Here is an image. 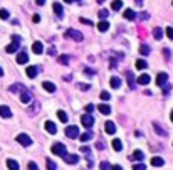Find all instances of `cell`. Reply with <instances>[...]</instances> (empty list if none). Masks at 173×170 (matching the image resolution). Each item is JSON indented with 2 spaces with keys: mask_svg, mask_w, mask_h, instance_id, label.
Here are the masks:
<instances>
[{
  "mask_svg": "<svg viewBox=\"0 0 173 170\" xmlns=\"http://www.w3.org/2000/svg\"><path fill=\"white\" fill-rule=\"evenodd\" d=\"M52 153H54V155H57V157H66V155H67V148H66V145L64 143H54L52 145Z\"/></svg>",
  "mask_w": 173,
  "mask_h": 170,
  "instance_id": "1",
  "label": "cell"
},
{
  "mask_svg": "<svg viewBox=\"0 0 173 170\" xmlns=\"http://www.w3.org/2000/svg\"><path fill=\"white\" fill-rule=\"evenodd\" d=\"M19 46H20V37H19V35H13V37H12V44H9V46L5 47V51L9 52V54L17 52L19 51Z\"/></svg>",
  "mask_w": 173,
  "mask_h": 170,
  "instance_id": "2",
  "label": "cell"
},
{
  "mask_svg": "<svg viewBox=\"0 0 173 170\" xmlns=\"http://www.w3.org/2000/svg\"><path fill=\"white\" fill-rule=\"evenodd\" d=\"M66 37H69V39H72V41H76V42H82V34H81L79 30H76V29H67V32H66Z\"/></svg>",
  "mask_w": 173,
  "mask_h": 170,
  "instance_id": "3",
  "label": "cell"
},
{
  "mask_svg": "<svg viewBox=\"0 0 173 170\" xmlns=\"http://www.w3.org/2000/svg\"><path fill=\"white\" fill-rule=\"evenodd\" d=\"M64 133H66V136H67V138H77V136H79V128L76 126V125H72V126H67L66 128V130H64Z\"/></svg>",
  "mask_w": 173,
  "mask_h": 170,
  "instance_id": "4",
  "label": "cell"
},
{
  "mask_svg": "<svg viewBox=\"0 0 173 170\" xmlns=\"http://www.w3.org/2000/svg\"><path fill=\"white\" fill-rule=\"evenodd\" d=\"M17 141L22 145V147H30V145H32V138H30L27 133H20V135H17Z\"/></svg>",
  "mask_w": 173,
  "mask_h": 170,
  "instance_id": "5",
  "label": "cell"
},
{
  "mask_svg": "<svg viewBox=\"0 0 173 170\" xmlns=\"http://www.w3.org/2000/svg\"><path fill=\"white\" fill-rule=\"evenodd\" d=\"M64 160H66V163H69V165H76L77 162H79V157H77L76 153H67V155L64 157Z\"/></svg>",
  "mask_w": 173,
  "mask_h": 170,
  "instance_id": "6",
  "label": "cell"
},
{
  "mask_svg": "<svg viewBox=\"0 0 173 170\" xmlns=\"http://www.w3.org/2000/svg\"><path fill=\"white\" fill-rule=\"evenodd\" d=\"M81 123H82V125H84V126L89 130V128H91V126L94 125V118H93L91 115H84L82 118H81Z\"/></svg>",
  "mask_w": 173,
  "mask_h": 170,
  "instance_id": "7",
  "label": "cell"
},
{
  "mask_svg": "<svg viewBox=\"0 0 173 170\" xmlns=\"http://www.w3.org/2000/svg\"><path fill=\"white\" fill-rule=\"evenodd\" d=\"M166 81H168V74H166V72H160V74L156 76V84L158 86L166 84Z\"/></svg>",
  "mask_w": 173,
  "mask_h": 170,
  "instance_id": "8",
  "label": "cell"
},
{
  "mask_svg": "<svg viewBox=\"0 0 173 170\" xmlns=\"http://www.w3.org/2000/svg\"><path fill=\"white\" fill-rule=\"evenodd\" d=\"M104 130H106V133H108V135H114V133H116V125H114L113 121H106Z\"/></svg>",
  "mask_w": 173,
  "mask_h": 170,
  "instance_id": "9",
  "label": "cell"
},
{
  "mask_svg": "<svg viewBox=\"0 0 173 170\" xmlns=\"http://www.w3.org/2000/svg\"><path fill=\"white\" fill-rule=\"evenodd\" d=\"M0 116H2V118H10V116H12L10 108L5 106V105H2V106H0Z\"/></svg>",
  "mask_w": 173,
  "mask_h": 170,
  "instance_id": "10",
  "label": "cell"
},
{
  "mask_svg": "<svg viewBox=\"0 0 173 170\" xmlns=\"http://www.w3.org/2000/svg\"><path fill=\"white\" fill-rule=\"evenodd\" d=\"M153 128H155V132L158 133V135H160V136H166V135H168V132H166V130H165V128L161 126L160 123H156V121H155V123H153Z\"/></svg>",
  "mask_w": 173,
  "mask_h": 170,
  "instance_id": "11",
  "label": "cell"
},
{
  "mask_svg": "<svg viewBox=\"0 0 173 170\" xmlns=\"http://www.w3.org/2000/svg\"><path fill=\"white\" fill-rule=\"evenodd\" d=\"M150 81H151V77L148 76V74H141V76L136 79V83L141 84V86H146V84H150Z\"/></svg>",
  "mask_w": 173,
  "mask_h": 170,
  "instance_id": "12",
  "label": "cell"
},
{
  "mask_svg": "<svg viewBox=\"0 0 173 170\" xmlns=\"http://www.w3.org/2000/svg\"><path fill=\"white\" fill-rule=\"evenodd\" d=\"M20 99H22V103H29L30 99H32V94H30V91H27L25 88H22V94H20Z\"/></svg>",
  "mask_w": 173,
  "mask_h": 170,
  "instance_id": "13",
  "label": "cell"
},
{
  "mask_svg": "<svg viewBox=\"0 0 173 170\" xmlns=\"http://www.w3.org/2000/svg\"><path fill=\"white\" fill-rule=\"evenodd\" d=\"M123 17L128 19V20H135V19H136V12H135V10H131V9H126L124 12H123Z\"/></svg>",
  "mask_w": 173,
  "mask_h": 170,
  "instance_id": "14",
  "label": "cell"
},
{
  "mask_svg": "<svg viewBox=\"0 0 173 170\" xmlns=\"http://www.w3.org/2000/svg\"><path fill=\"white\" fill-rule=\"evenodd\" d=\"M44 128H46V132H49L51 135H55V132H57V128H55V125L52 123V121H46Z\"/></svg>",
  "mask_w": 173,
  "mask_h": 170,
  "instance_id": "15",
  "label": "cell"
},
{
  "mask_svg": "<svg viewBox=\"0 0 173 170\" xmlns=\"http://www.w3.org/2000/svg\"><path fill=\"white\" fill-rule=\"evenodd\" d=\"M27 61H29V56H27V52L20 51V52L17 54V62H19V64H25Z\"/></svg>",
  "mask_w": 173,
  "mask_h": 170,
  "instance_id": "16",
  "label": "cell"
},
{
  "mask_svg": "<svg viewBox=\"0 0 173 170\" xmlns=\"http://www.w3.org/2000/svg\"><path fill=\"white\" fill-rule=\"evenodd\" d=\"M52 9H54V12H55L57 17H62V15H64V9H62V5H61L59 2H55V4L52 5Z\"/></svg>",
  "mask_w": 173,
  "mask_h": 170,
  "instance_id": "17",
  "label": "cell"
},
{
  "mask_svg": "<svg viewBox=\"0 0 173 170\" xmlns=\"http://www.w3.org/2000/svg\"><path fill=\"white\" fill-rule=\"evenodd\" d=\"M32 51H34L35 54H42V51H44V46H42V42H39V41H35V42L32 44Z\"/></svg>",
  "mask_w": 173,
  "mask_h": 170,
  "instance_id": "18",
  "label": "cell"
},
{
  "mask_svg": "<svg viewBox=\"0 0 173 170\" xmlns=\"http://www.w3.org/2000/svg\"><path fill=\"white\" fill-rule=\"evenodd\" d=\"M145 158V153L141 152V150H135L133 152V155H131V160H139V162H143Z\"/></svg>",
  "mask_w": 173,
  "mask_h": 170,
  "instance_id": "19",
  "label": "cell"
},
{
  "mask_svg": "<svg viewBox=\"0 0 173 170\" xmlns=\"http://www.w3.org/2000/svg\"><path fill=\"white\" fill-rule=\"evenodd\" d=\"M42 86H44V90L49 91V93H54V91H55V84H54V83H51V81H44Z\"/></svg>",
  "mask_w": 173,
  "mask_h": 170,
  "instance_id": "20",
  "label": "cell"
},
{
  "mask_svg": "<svg viewBox=\"0 0 173 170\" xmlns=\"http://www.w3.org/2000/svg\"><path fill=\"white\" fill-rule=\"evenodd\" d=\"M7 167H9V170H19L20 168L17 160H13V158H9V160H7Z\"/></svg>",
  "mask_w": 173,
  "mask_h": 170,
  "instance_id": "21",
  "label": "cell"
},
{
  "mask_svg": "<svg viewBox=\"0 0 173 170\" xmlns=\"http://www.w3.org/2000/svg\"><path fill=\"white\" fill-rule=\"evenodd\" d=\"M97 108H99V111H101V115H109V113H111L109 105H106V103H101Z\"/></svg>",
  "mask_w": 173,
  "mask_h": 170,
  "instance_id": "22",
  "label": "cell"
},
{
  "mask_svg": "<svg viewBox=\"0 0 173 170\" xmlns=\"http://www.w3.org/2000/svg\"><path fill=\"white\" fill-rule=\"evenodd\" d=\"M151 165L153 167H163L165 165V160L161 157H153L151 158Z\"/></svg>",
  "mask_w": 173,
  "mask_h": 170,
  "instance_id": "23",
  "label": "cell"
},
{
  "mask_svg": "<svg viewBox=\"0 0 173 170\" xmlns=\"http://www.w3.org/2000/svg\"><path fill=\"white\" fill-rule=\"evenodd\" d=\"M91 138H93V132H91V130H88V132H86V133H82V135H79V140L82 141V143H84V141H89V140H91Z\"/></svg>",
  "mask_w": 173,
  "mask_h": 170,
  "instance_id": "24",
  "label": "cell"
},
{
  "mask_svg": "<svg viewBox=\"0 0 173 170\" xmlns=\"http://www.w3.org/2000/svg\"><path fill=\"white\" fill-rule=\"evenodd\" d=\"M25 72H27V76H29V77H35V76H37V72H39V69L35 68V66H29Z\"/></svg>",
  "mask_w": 173,
  "mask_h": 170,
  "instance_id": "25",
  "label": "cell"
},
{
  "mask_svg": "<svg viewBox=\"0 0 173 170\" xmlns=\"http://www.w3.org/2000/svg\"><path fill=\"white\" fill-rule=\"evenodd\" d=\"M109 84H111V88L118 90L119 86H121V79H119V77H116V76H113V77H111V81H109Z\"/></svg>",
  "mask_w": 173,
  "mask_h": 170,
  "instance_id": "26",
  "label": "cell"
},
{
  "mask_svg": "<svg viewBox=\"0 0 173 170\" xmlns=\"http://www.w3.org/2000/svg\"><path fill=\"white\" fill-rule=\"evenodd\" d=\"M108 29H109V24L106 20H101L97 24V30H99V32H108Z\"/></svg>",
  "mask_w": 173,
  "mask_h": 170,
  "instance_id": "27",
  "label": "cell"
},
{
  "mask_svg": "<svg viewBox=\"0 0 173 170\" xmlns=\"http://www.w3.org/2000/svg\"><path fill=\"white\" fill-rule=\"evenodd\" d=\"M111 145H113V148L116 150V152H121V150H123V143H121V140H119V138H114Z\"/></svg>",
  "mask_w": 173,
  "mask_h": 170,
  "instance_id": "28",
  "label": "cell"
},
{
  "mask_svg": "<svg viewBox=\"0 0 173 170\" xmlns=\"http://www.w3.org/2000/svg\"><path fill=\"white\" fill-rule=\"evenodd\" d=\"M153 35H155L156 41H160V39L163 37V30H161L160 27H155V29H153Z\"/></svg>",
  "mask_w": 173,
  "mask_h": 170,
  "instance_id": "29",
  "label": "cell"
},
{
  "mask_svg": "<svg viewBox=\"0 0 173 170\" xmlns=\"http://www.w3.org/2000/svg\"><path fill=\"white\" fill-rule=\"evenodd\" d=\"M148 68V62L145 59H138L136 61V69H146Z\"/></svg>",
  "mask_w": 173,
  "mask_h": 170,
  "instance_id": "30",
  "label": "cell"
},
{
  "mask_svg": "<svg viewBox=\"0 0 173 170\" xmlns=\"http://www.w3.org/2000/svg\"><path fill=\"white\" fill-rule=\"evenodd\" d=\"M57 116H59V120L61 121H62V123H66V121H67V113H66V111H62V110H59L57 111Z\"/></svg>",
  "mask_w": 173,
  "mask_h": 170,
  "instance_id": "31",
  "label": "cell"
},
{
  "mask_svg": "<svg viewBox=\"0 0 173 170\" xmlns=\"http://www.w3.org/2000/svg\"><path fill=\"white\" fill-rule=\"evenodd\" d=\"M121 7H123L121 0H113V4H111V9H113V10H119Z\"/></svg>",
  "mask_w": 173,
  "mask_h": 170,
  "instance_id": "32",
  "label": "cell"
},
{
  "mask_svg": "<svg viewBox=\"0 0 173 170\" xmlns=\"http://www.w3.org/2000/svg\"><path fill=\"white\" fill-rule=\"evenodd\" d=\"M128 84H130L131 90H135L136 83H135V77H133V74H131V72H128Z\"/></svg>",
  "mask_w": 173,
  "mask_h": 170,
  "instance_id": "33",
  "label": "cell"
},
{
  "mask_svg": "<svg viewBox=\"0 0 173 170\" xmlns=\"http://www.w3.org/2000/svg\"><path fill=\"white\" fill-rule=\"evenodd\" d=\"M139 52H141V54H143V56H148V54H150V46H146V44H143V46L139 47Z\"/></svg>",
  "mask_w": 173,
  "mask_h": 170,
  "instance_id": "34",
  "label": "cell"
},
{
  "mask_svg": "<svg viewBox=\"0 0 173 170\" xmlns=\"http://www.w3.org/2000/svg\"><path fill=\"white\" fill-rule=\"evenodd\" d=\"M97 15H99V19H101V20H104V19L109 15V12H108L106 9H103V10H99V12H97Z\"/></svg>",
  "mask_w": 173,
  "mask_h": 170,
  "instance_id": "35",
  "label": "cell"
},
{
  "mask_svg": "<svg viewBox=\"0 0 173 170\" xmlns=\"http://www.w3.org/2000/svg\"><path fill=\"white\" fill-rule=\"evenodd\" d=\"M0 19H2V20H7V19H9V10L7 9L0 10Z\"/></svg>",
  "mask_w": 173,
  "mask_h": 170,
  "instance_id": "36",
  "label": "cell"
},
{
  "mask_svg": "<svg viewBox=\"0 0 173 170\" xmlns=\"http://www.w3.org/2000/svg\"><path fill=\"white\" fill-rule=\"evenodd\" d=\"M9 91L10 93H15V91H22V84H12L9 88Z\"/></svg>",
  "mask_w": 173,
  "mask_h": 170,
  "instance_id": "37",
  "label": "cell"
},
{
  "mask_svg": "<svg viewBox=\"0 0 173 170\" xmlns=\"http://www.w3.org/2000/svg\"><path fill=\"white\" fill-rule=\"evenodd\" d=\"M101 99H103V101H109V99H111V94L108 93V91H103V93H101Z\"/></svg>",
  "mask_w": 173,
  "mask_h": 170,
  "instance_id": "38",
  "label": "cell"
},
{
  "mask_svg": "<svg viewBox=\"0 0 173 170\" xmlns=\"http://www.w3.org/2000/svg\"><path fill=\"white\" fill-rule=\"evenodd\" d=\"M133 170H146V165H145L143 162H141V163H136V165H133Z\"/></svg>",
  "mask_w": 173,
  "mask_h": 170,
  "instance_id": "39",
  "label": "cell"
},
{
  "mask_svg": "<svg viewBox=\"0 0 173 170\" xmlns=\"http://www.w3.org/2000/svg\"><path fill=\"white\" fill-rule=\"evenodd\" d=\"M99 168H101V170H111V165L108 163V162H101V165H99Z\"/></svg>",
  "mask_w": 173,
  "mask_h": 170,
  "instance_id": "40",
  "label": "cell"
},
{
  "mask_svg": "<svg viewBox=\"0 0 173 170\" xmlns=\"http://www.w3.org/2000/svg\"><path fill=\"white\" fill-rule=\"evenodd\" d=\"M47 170H57L55 168V163L52 160H47Z\"/></svg>",
  "mask_w": 173,
  "mask_h": 170,
  "instance_id": "41",
  "label": "cell"
},
{
  "mask_svg": "<svg viewBox=\"0 0 173 170\" xmlns=\"http://www.w3.org/2000/svg\"><path fill=\"white\" fill-rule=\"evenodd\" d=\"M59 62H61V64H64V66H66V64L69 62V57H67V56H61V57H59Z\"/></svg>",
  "mask_w": 173,
  "mask_h": 170,
  "instance_id": "42",
  "label": "cell"
},
{
  "mask_svg": "<svg viewBox=\"0 0 173 170\" xmlns=\"http://www.w3.org/2000/svg\"><path fill=\"white\" fill-rule=\"evenodd\" d=\"M170 52H172L170 49H163V56H165V59H166V61H170V57H172V54H170Z\"/></svg>",
  "mask_w": 173,
  "mask_h": 170,
  "instance_id": "43",
  "label": "cell"
},
{
  "mask_svg": "<svg viewBox=\"0 0 173 170\" xmlns=\"http://www.w3.org/2000/svg\"><path fill=\"white\" fill-rule=\"evenodd\" d=\"M27 168H29V170H39V167H37V163H34V162H29Z\"/></svg>",
  "mask_w": 173,
  "mask_h": 170,
  "instance_id": "44",
  "label": "cell"
},
{
  "mask_svg": "<svg viewBox=\"0 0 173 170\" xmlns=\"http://www.w3.org/2000/svg\"><path fill=\"white\" fill-rule=\"evenodd\" d=\"M81 152L86 153V155H91V148H89V147H86V145H84V147H81Z\"/></svg>",
  "mask_w": 173,
  "mask_h": 170,
  "instance_id": "45",
  "label": "cell"
},
{
  "mask_svg": "<svg viewBox=\"0 0 173 170\" xmlns=\"http://www.w3.org/2000/svg\"><path fill=\"white\" fill-rule=\"evenodd\" d=\"M170 91H172V84H163V93L168 94Z\"/></svg>",
  "mask_w": 173,
  "mask_h": 170,
  "instance_id": "46",
  "label": "cell"
},
{
  "mask_svg": "<svg viewBox=\"0 0 173 170\" xmlns=\"http://www.w3.org/2000/svg\"><path fill=\"white\" fill-rule=\"evenodd\" d=\"M166 35H168V39H173V27H168V29H166Z\"/></svg>",
  "mask_w": 173,
  "mask_h": 170,
  "instance_id": "47",
  "label": "cell"
},
{
  "mask_svg": "<svg viewBox=\"0 0 173 170\" xmlns=\"http://www.w3.org/2000/svg\"><path fill=\"white\" fill-rule=\"evenodd\" d=\"M77 88L82 90V91H86V90H89V84H77Z\"/></svg>",
  "mask_w": 173,
  "mask_h": 170,
  "instance_id": "48",
  "label": "cell"
},
{
  "mask_svg": "<svg viewBox=\"0 0 173 170\" xmlns=\"http://www.w3.org/2000/svg\"><path fill=\"white\" fill-rule=\"evenodd\" d=\"M81 22H82V24H86V26H93V22L88 20V19H81Z\"/></svg>",
  "mask_w": 173,
  "mask_h": 170,
  "instance_id": "49",
  "label": "cell"
},
{
  "mask_svg": "<svg viewBox=\"0 0 173 170\" xmlns=\"http://www.w3.org/2000/svg\"><path fill=\"white\" fill-rule=\"evenodd\" d=\"M96 147H97L99 150H103V148H104V141H97V143H96Z\"/></svg>",
  "mask_w": 173,
  "mask_h": 170,
  "instance_id": "50",
  "label": "cell"
},
{
  "mask_svg": "<svg viewBox=\"0 0 173 170\" xmlns=\"http://www.w3.org/2000/svg\"><path fill=\"white\" fill-rule=\"evenodd\" d=\"M93 110H94V106H93V105H88V106H86V113H91Z\"/></svg>",
  "mask_w": 173,
  "mask_h": 170,
  "instance_id": "51",
  "label": "cell"
},
{
  "mask_svg": "<svg viewBox=\"0 0 173 170\" xmlns=\"http://www.w3.org/2000/svg\"><path fill=\"white\" fill-rule=\"evenodd\" d=\"M32 20H34V22H40V15H37V14H35L34 17H32Z\"/></svg>",
  "mask_w": 173,
  "mask_h": 170,
  "instance_id": "52",
  "label": "cell"
},
{
  "mask_svg": "<svg viewBox=\"0 0 173 170\" xmlns=\"http://www.w3.org/2000/svg\"><path fill=\"white\" fill-rule=\"evenodd\" d=\"M111 170H123V167L121 165H113V167H111Z\"/></svg>",
  "mask_w": 173,
  "mask_h": 170,
  "instance_id": "53",
  "label": "cell"
},
{
  "mask_svg": "<svg viewBox=\"0 0 173 170\" xmlns=\"http://www.w3.org/2000/svg\"><path fill=\"white\" fill-rule=\"evenodd\" d=\"M35 4H37V5H40V7H42V5L46 4V0H35Z\"/></svg>",
  "mask_w": 173,
  "mask_h": 170,
  "instance_id": "54",
  "label": "cell"
},
{
  "mask_svg": "<svg viewBox=\"0 0 173 170\" xmlns=\"http://www.w3.org/2000/svg\"><path fill=\"white\" fill-rule=\"evenodd\" d=\"M84 74H94L93 69H84Z\"/></svg>",
  "mask_w": 173,
  "mask_h": 170,
  "instance_id": "55",
  "label": "cell"
},
{
  "mask_svg": "<svg viewBox=\"0 0 173 170\" xmlns=\"http://www.w3.org/2000/svg\"><path fill=\"white\" fill-rule=\"evenodd\" d=\"M49 54H51V56L55 54V49H54V47H51V49H49Z\"/></svg>",
  "mask_w": 173,
  "mask_h": 170,
  "instance_id": "56",
  "label": "cell"
},
{
  "mask_svg": "<svg viewBox=\"0 0 173 170\" xmlns=\"http://www.w3.org/2000/svg\"><path fill=\"white\" fill-rule=\"evenodd\" d=\"M136 2V5H138V7H141V5H143V0H135Z\"/></svg>",
  "mask_w": 173,
  "mask_h": 170,
  "instance_id": "57",
  "label": "cell"
},
{
  "mask_svg": "<svg viewBox=\"0 0 173 170\" xmlns=\"http://www.w3.org/2000/svg\"><path fill=\"white\" fill-rule=\"evenodd\" d=\"M2 76H4V69L0 68V77H2Z\"/></svg>",
  "mask_w": 173,
  "mask_h": 170,
  "instance_id": "58",
  "label": "cell"
},
{
  "mask_svg": "<svg viewBox=\"0 0 173 170\" xmlns=\"http://www.w3.org/2000/svg\"><path fill=\"white\" fill-rule=\"evenodd\" d=\"M170 118H172V121H173V111H170Z\"/></svg>",
  "mask_w": 173,
  "mask_h": 170,
  "instance_id": "59",
  "label": "cell"
},
{
  "mask_svg": "<svg viewBox=\"0 0 173 170\" xmlns=\"http://www.w3.org/2000/svg\"><path fill=\"white\" fill-rule=\"evenodd\" d=\"M64 2H66V4H71V2H72V0H64Z\"/></svg>",
  "mask_w": 173,
  "mask_h": 170,
  "instance_id": "60",
  "label": "cell"
},
{
  "mask_svg": "<svg viewBox=\"0 0 173 170\" xmlns=\"http://www.w3.org/2000/svg\"><path fill=\"white\" fill-rule=\"evenodd\" d=\"M96 2H97V4H103V2H104V0H96Z\"/></svg>",
  "mask_w": 173,
  "mask_h": 170,
  "instance_id": "61",
  "label": "cell"
},
{
  "mask_svg": "<svg viewBox=\"0 0 173 170\" xmlns=\"http://www.w3.org/2000/svg\"><path fill=\"white\" fill-rule=\"evenodd\" d=\"M172 5H173V2H172Z\"/></svg>",
  "mask_w": 173,
  "mask_h": 170,
  "instance_id": "62",
  "label": "cell"
}]
</instances>
